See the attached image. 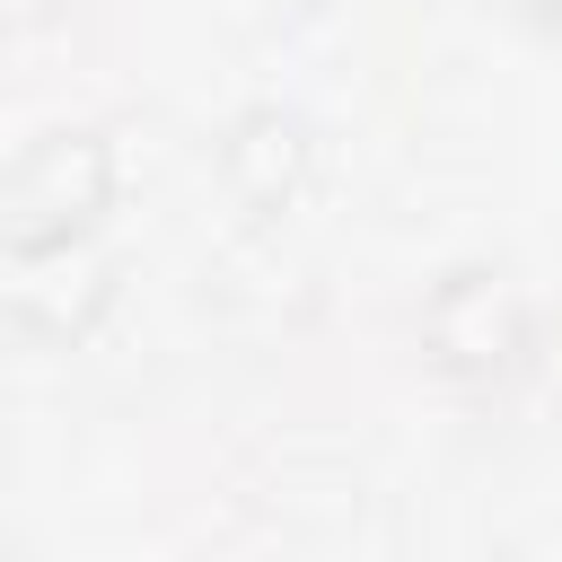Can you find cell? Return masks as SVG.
Returning <instances> with one entry per match:
<instances>
[{
	"instance_id": "1",
	"label": "cell",
	"mask_w": 562,
	"mask_h": 562,
	"mask_svg": "<svg viewBox=\"0 0 562 562\" xmlns=\"http://www.w3.org/2000/svg\"><path fill=\"white\" fill-rule=\"evenodd\" d=\"M105 211H114V140L97 123H53L0 176V255L79 246L97 237Z\"/></svg>"
},
{
	"instance_id": "2",
	"label": "cell",
	"mask_w": 562,
	"mask_h": 562,
	"mask_svg": "<svg viewBox=\"0 0 562 562\" xmlns=\"http://www.w3.org/2000/svg\"><path fill=\"white\" fill-rule=\"evenodd\" d=\"M536 351V316L501 263H448L422 299V360L448 386H509Z\"/></svg>"
},
{
	"instance_id": "3",
	"label": "cell",
	"mask_w": 562,
	"mask_h": 562,
	"mask_svg": "<svg viewBox=\"0 0 562 562\" xmlns=\"http://www.w3.org/2000/svg\"><path fill=\"white\" fill-rule=\"evenodd\" d=\"M316 176H325V140H316V123L299 105L263 97V105L228 114V132H220V184H228V202L255 228L299 220L316 202Z\"/></svg>"
},
{
	"instance_id": "4",
	"label": "cell",
	"mask_w": 562,
	"mask_h": 562,
	"mask_svg": "<svg viewBox=\"0 0 562 562\" xmlns=\"http://www.w3.org/2000/svg\"><path fill=\"white\" fill-rule=\"evenodd\" d=\"M114 255H97L88 237L79 246H44V255H9V281H0V307L9 325H26L35 342H88L114 307Z\"/></svg>"
},
{
	"instance_id": "5",
	"label": "cell",
	"mask_w": 562,
	"mask_h": 562,
	"mask_svg": "<svg viewBox=\"0 0 562 562\" xmlns=\"http://www.w3.org/2000/svg\"><path fill=\"white\" fill-rule=\"evenodd\" d=\"M237 18H255V26H299V18H316L325 0H228Z\"/></svg>"
}]
</instances>
